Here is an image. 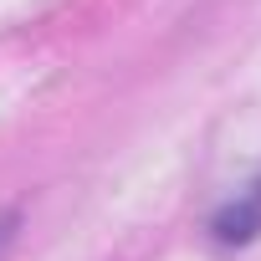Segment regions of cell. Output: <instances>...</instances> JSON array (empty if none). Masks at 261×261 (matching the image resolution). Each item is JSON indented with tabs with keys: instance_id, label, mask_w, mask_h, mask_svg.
I'll return each instance as SVG.
<instances>
[{
	"instance_id": "6da1fadb",
	"label": "cell",
	"mask_w": 261,
	"mask_h": 261,
	"mask_svg": "<svg viewBox=\"0 0 261 261\" xmlns=\"http://www.w3.org/2000/svg\"><path fill=\"white\" fill-rule=\"evenodd\" d=\"M210 236L220 246H251L261 236V179L246 185L236 200H225L215 215H210Z\"/></svg>"
},
{
	"instance_id": "7a4b0ae2",
	"label": "cell",
	"mask_w": 261,
	"mask_h": 261,
	"mask_svg": "<svg viewBox=\"0 0 261 261\" xmlns=\"http://www.w3.org/2000/svg\"><path fill=\"white\" fill-rule=\"evenodd\" d=\"M16 230H21V210H0V261L16 246Z\"/></svg>"
}]
</instances>
